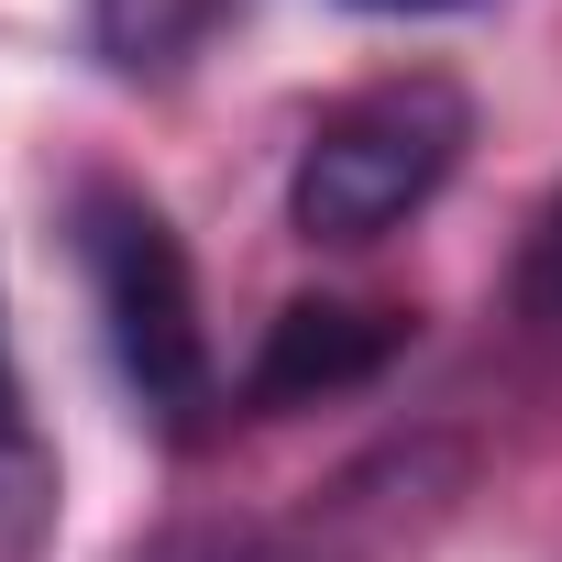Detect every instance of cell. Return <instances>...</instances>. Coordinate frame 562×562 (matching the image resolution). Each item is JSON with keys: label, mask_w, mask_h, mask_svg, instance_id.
Listing matches in <instances>:
<instances>
[{"label": "cell", "mask_w": 562, "mask_h": 562, "mask_svg": "<svg viewBox=\"0 0 562 562\" xmlns=\"http://www.w3.org/2000/svg\"><path fill=\"white\" fill-rule=\"evenodd\" d=\"M78 276H89V310H100V342L122 364V397L166 430V441H199L210 408H221V364H210V321H199V276H188V243L177 221L144 199V188H111L89 177L78 210Z\"/></svg>", "instance_id": "obj_1"}, {"label": "cell", "mask_w": 562, "mask_h": 562, "mask_svg": "<svg viewBox=\"0 0 562 562\" xmlns=\"http://www.w3.org/2000/svg\"><path fill=\"white\" fill-rule=\"evenodd\" d=\"M474 144V100L441 67H397L353 100H331L288 166V221L310 243H386L408 210H430L452 188Z\"/></svg>", "instance_id": "obj_2"}, {"label": "cell", "mask_w": 562, "mask_h": 562, "mask_svg": "<svg viewBox=\"0 0 562 562\" xmlns=\"http://www.w3.org/2000/svg\"><path fill=\"white\" fill-rule=\"evenodd\" d=\"M408 353V310H353V299H299V310H276L243 397L254 408H310V397H342L364 375H386Z\"/></svg>", "instance_id": "obj_3"}, {"label": "cell", "mask_w": 562, "mask_h": 562, "mask_svg": "<svg viewBox=\"0 0 562 562\" xmlns=\"http://www.w3.org/2000/svg\"><path fill=\"white\" fill-rule=\"evenodd\" d=\"M221 23L232 0H89V45L111 78H177Z\"/></svg>", "instance_id": "obj_4"}, {"label": "cell", "mask_w": 562, "mask_h": 562, "mask_svg": "<svg viewBox=\"0 0 562 562\" xmlns=\"http://www.w3.org/2000/svg\"><path fill=\"white\" fill-rule=\"evenodd\" d=\"M56 540V452L23 408V375L0 353V562H45Z\"/></svg>", "instance_id": "obj_5"}, {"label": "cell", "mask_w": 562, "mask_h": 562, "mask_svg": "<svg viewBox=\"0 0 562 562\" xmlns=\"http://www.w3.org/2000/svg\"><path fill=\"white\" fill-rule=\"evenodd\" d=\"M518 299H529V321L562 331V188L540 199V221H529V243H518Z\"/></svg>", "instance_id": "obj_6"}, {"label": "cell", "mask_w": 562, "mask_h": 562, "mask_svg": "<svg viewBox=\"0 0 562 562\" xmlns=\"http://www.w3.org/2000/svg\"><path fill=\"white\" fill-rule=\"evenodd\" d=\"M133 562H288L265 529H166L155 551H133Z\"/></svg>", "instance_id": "obj_7"}, {"label": "cell", "mask_w": 562, "mask_h": 562, "mask_svg": "<svg viewBox=\"0 0 562 562\" xmlns=\"http://www.w3.org/2000/svg\"><path fill=\"white\" fill-rule=\"evenodd\" d=\"M342 12H452V0H342Z\"/></svg>", "instance_id": "obj_8"}]
</instances>
